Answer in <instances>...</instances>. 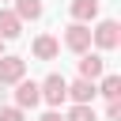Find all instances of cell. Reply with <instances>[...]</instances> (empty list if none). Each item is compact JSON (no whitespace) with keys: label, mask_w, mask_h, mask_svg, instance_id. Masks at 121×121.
I'll use <instances>...</instances> for the list:
<instances>
[{"label":"cell","mask_w":121,"mask_h":121,"mask_svg":"<svg viewBox=\"0 0 121 121\" xmlns=\"http://www.w3.org/2000/svg\"><path fill=\"white\" fill-rule=\"evenodd\" d=\"M91 45H95V53L117 49V45H121V23H117V19H98L95 30H91Z\"/></svg>","instance_id":"cell-1"},{"label":"cell","mask_w":121,"mask_h":121,"mask_svg":"<svg viewBox=\"0 0 121 121\" xmlns=\"http://www.w3.org/2000/svg\"><path fill=\"white\" fill-rule=\"evenodd\" d=\"M38 95H42V102H49V110H60V106L68 102V79H64L60 72H49V76L38 83Z\"/></svg>","instance_id":"cell-2"},{"label":"cell","mask_w":121,"mask_h":121,"mask_svg":"<svg viewBox=\"0 0 121 121\" xmlns=\"http://www.w3.org/2000/svg\"><path fill=\"white\" fill-rule=\"evenodd\" d=\"M19 79H26V60L15 53H4L0 57V87H15Z\"/></svg>","instance_id":"cell-3"},{"label":"cell","mask_w":121,"mask_h":121,"mask_svg":"<svg viewBox=\"0 0 121 121\" xmlns=\"http://www.w3.org/2000/svg\"><path fill=\"white\" fill-rule=\"evenodd\" d=\"M64 49H72L76 57L91 53V26H83V23H72V26L64 30Z\"/></svg>","instance_id":"cell-4"},{"label":"cell","mask_w":121,"mask_h":121,"mask_svg":"<svg viewBox=\"0 0 121 121\" xmlns=\"http://www.w3.org/2000/svg\"><path fill=\"white\" fill-rule=\"evenodd\" d=\"M76 68H79V79H87V83H95V79L106 76V60H102V53H83V57L76 60Z\"/></svg>","instance_id":"cell-5"},{"label":"cell","mask_w":121,"mask_h":121,"mask_svg":"<svg viewBox=\"0 0 121 121\" xmlns=\"http://www.w3.org/2000/svg\"><path fill=\"white\" fill-rule=\"evenodd\" d=\"M38 102H42L38 83H34V79H19V83H15V102H11V106H19V110L26 113V110H34Z\"/></svg>","instance_id":"cell-6"},{"label":"cell","mask_w":121,"mask_h":121,"mask_svg":"<svg viewBox=\"0 0 121 121\" xmlns=\"http://www.w3.org/2000/svg\"><path fill=\"white\" fill-rule=\"evenodd\" d=\"M68 15H72V23L91 26V23H98V0H72L68 4Z\"/></svg>","instance_id":"cell-7"},{"label":"cell","mask_w":121,"mask_h":121,"mask_svg":"<svg viewBox=\"0 0 121 121\" xmlns=\"http://www.w3.org/2000/svg\"><path fill=\"white\" fill-rule=\"evenodd\" d=\"M30 53H34L38 60H57V53H60V42H57L53 34H38V38L30 42Z\"/></svg>","instance_id":"cell-8"},{"label":"cell","mask_w":121,"mask_h":121,"mask_svg":"<svg viewBox=\"0 0 121 121\" xmlns=\"http://www.w3.org/2000/svg\"><path fill=\"white\" fill-rule=\"evenodd\" d=\"M95 95H98V91H95V83H87V79H72V83H68V102H72V106H91Z\"/></svg>","instance_id":"cell-9"},{"label":"cell","mask_w":121,"mask_h":121,"mask_svg":"<svg viewBox=\"0 0 121 121\" xmlns=\"http://www.w3.org/2000/svg\"><path fill=\"white\" fill-rule=\"evenodd\" d=\"M95 91H98L106 102H121V76H117V72H106L102 83H95Z\"/></svg>","instance_id":"cell-10"},{"label":"cell","mask_w":121,"mask_h":121,"mask_svg":"<svg viewBox=\"0 0 121 121\" xmlns=\"http://www.w3.org/2000/svg\"><path fill=\"white\" fill-rule=\"evenodd\" d=\"M11 4H15L11 11H15L19 23H34V19H42V11H45L42 0H11Z\"/></svg>","instance_id":"cell-11"},{"label":"cell","mask_w":121,"mask_h":121,"mask_svg":"<svg viewBox=\"0 0 121 121\" xmlns=\"http://www.w3.org/2000/svg\"><path fill=\"white\" fill-rule=\"evenodd\" d=\"M19 34H23V23L15 19V11L11 8H0V42H11Z\"/></svg>","instance_id":"cell-12"},{"label":"cell","mask_w":121,"mask_h":121,"mask_svg":"<svg viewBox=\"0 0 121 121\" xmlns=\"http://www.w3.org/2000/svg\"><path fill=\"white\" fill-rule=\"evenodd\" d=\"M64 121H98V117H95V106H68Z\"/></svg>","instance_id":"cell-13"},{"label":"cell","mask_w":121,"mask_h":121,"mask_svg":"<svg viewBox=\"0 0 121 121\" xmlns=\"http://www.w3.org/2000/svg\"><path fill=\"white\" fill-rule=\"evenodd\" d=\"M0 121H26V113L19 106H0Z\"/></svg>","instance_id":"cell-14"},{"label":"cell","mask_w":121,"mask_h":121,"mask_svg":"<svg viewBox=\"0 0 121 121\" xmlns=\"http://www.w3.org/2000/svg\"><path fill=\"white\" fill-rule=\"evenodd\" d=\"M106 117L117 121V117H121V102H106Z\"/></svg>","instance_id":"cell-15"},{"label":"cell","mask_w":121,"mask_h":121,"mask_svg":"<svg viewBox=\"0 0 121 121\" xmlns=\"http://www.w3.org/2000/svg\"><path fill=\"white\" fill-rule=\"evenodd\" d=\"M38 121H64V113H60V110H45Z\"/></svg>","instance_id":"cell-16"},{"label":"cell","mask_w":121,"mask_h":121,"mask_svg":"<svg viewBox=\"0 0 121 121\" xmlns=\"http://www.w3.org/2000/svg\"><path fill=\"white\" fill-rule=\"evenodd\" d=\"M0 57H4V42H0Z\"/></svg>","instance_id":"cell-17"},{"label":"cell","mask_w":121,"mask_h":121,"mask_svg":"<svg viewBox=\"0 0 121 121\" xmlns=\"http://www.w3.org/2000/svg\"><path fill=\"white\" fill-rule=\"evenodd\" d=\"M0 4H11V0H0Z\"/></svg>","instance_id":"cell-18"}]
</instances>
